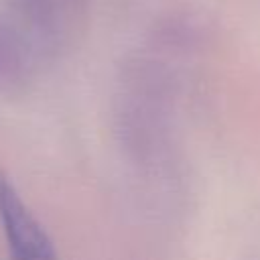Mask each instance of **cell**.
<instances>
[{
	"instance_id": "obj_1",
	"label": "cell",
	"mask_w": 260,
	"mask_h": 260,
	"mask_svg": "<svg viewBox=\"0 0 260 260\" xmlns=\"http://www.w3.org/2000/svg\"><path fill=\"white\" fill-rule=\"evenodd\" d=\"M0 230L8 260H59L55 244L0 169Z\"/></svg>"
}]
</instances>
